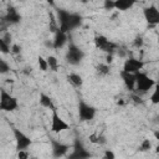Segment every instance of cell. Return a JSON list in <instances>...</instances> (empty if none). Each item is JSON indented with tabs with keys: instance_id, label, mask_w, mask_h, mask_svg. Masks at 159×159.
Listing matches in <instances>:
<instances>
[{
	"instance_id": "obj_1",
	"label": "cell",
	"mask_w": 159,
	"mask_h": 159,
	"mask_svg": "<svg viewBox=\"0 0 159 159\" xmlns=\"http://www.w3.org/2000/svg\"><path fill=\"white\" fill-rule=\"evenodd\" d=\"M154 86H155L154 80H152L150 77H148L145 73H143L140 71L135 73V89L139 93H147Z\"/></svg>"
},
{
	"instance_id": "obj_2",
	"label": "cell",
	"mask_w": 159,
	"mask_h": 159,
	"mask_svg": "<svg viewBox=\"0 0 159 159\" xmlns=\"http://www.w3.org/2000/svg\"><path fill=\"white\" fill-rule=\"evenodd\" d=\"M0 108L6 112H12L17 108V101L15 97L10 96L6 91L1 89L0 92Z\"/></svg>"
},
{
	"instance_id": "obj_3",
	"label": "cell",
	"mask_w": 159,
	"mask_h": 159,
	"mask_svg": "<svg viewBox=\"0 0 159 159\" xmlns=\"http://www.w3.org/2000/svg\"><path fill=\"white\" fill-rule=\"evenodd\" d=\"M70 125L58 116L56 108L52 109V119H51V132L53 133H61L66 129H68Z\"/></svg>"
},
{
	"instance_id": "obj_4",
	"label": "cell",
	"mask_w": 159,
	"mask_h": 159,
	"mask_svg": "<svg viewBox=\"0 0 159 159\" xmlns=\"http://www.w3.org/2000/svg\"><path fill=\"white\" fill-rule=\"evenodd\" d=\"M84 57V53L82 50H80L77 46L75 45H70L68 47V51H67V55H66V58H67V62L71 63V65H78Z\"/></svg>"
},
{
	"instance_id": "obj_5",
	"label": "cell",
	"mask_w": 159,
	"mask_h": 159,
	"mask_svg": "<svg viewBox=\"0 0 159 159\" xmlns=\"http://www.w3.org/2000/svg\"><path fill=\"white\" fill-rule=\"evenodd\" d=\"M78 116H80V118L82 120H91L96 116V109L92 106H89V104L84 103L83 101H81L80 106H78Z\"/></svg>"
},
{
	"instance_id": "obj_6",
	"label": "cell",
	"mask_w": 159,
	"mask_h": 159,
	"mask_svg": "<svg viewBox=\"0 0 159 159\" xmlns=\"http://www.w3.org/2000/svg\"><path fill=\"white\" fill-rule=\"evenodd\" d=\"M144 19L149 25H158L159 24V10L155 5H150L144 9L143 11Z\"/></svg>"
},
{
	"instance_id": "obj_7",
	"label": "cell",
	"mask_w": 159,
	"mask_h": 159,
	"mask_svg": "<svg viewBox=\"0 0 159 159\" xmlns=\"http://www.w3.org/2000/svg\"><path fill=\"white\" fill-rule=\"evenodd\" d=\"M14 135H15V139H16V148H17V150L26 149L31 144V139L26 134H24L20 129L14 128Z\"/></svg>"
},
{
	"instance_id": "obj_8",
	"label": "cell",
	"mask_w": 159,
	"mask_h": 159,
	"mask_svg": "<svg viewBox=\"0 0 159 159\" xmlns=\"http://www.w3.org/2000/svg\"><path fill=\"white\" fill-rule=\"evenodd\" d=\"M143 66H144V63L140 60H137V58L132 57V58L125 60L124 66H123V71L130 72V73H137L143 68Z\"/></svg>"
},
{
	"instance_id": "obj_9",
	"label": "cell",
	"mask_w": 159,
	"mask_h": 159,
	"mask_svg": "<svg viewBox=\"0 0 159 159\" xmlns=\"http://www.w3.org/2000/svg\"><path fill=\"white\" fill-rule=\"evenodd\" d=\"M60 19V30L63 32H68L71 30V12L65 10H58Z\"/></svg>"
},
{
	"instance_id": "obj_10",
	"label": "cell",
	"mask_w": 159,
	"mask_h": 159,
	"mask_svg": "<svg viewBox=\"0 0 159 159\" xmlns=\"http://www.w3.org/2000/svg\"><path fill=\"white\" fill-rule=\"evenodd\" d=\"M94 43H96V47L97 48H101L106 52H111L114 50L116 45L113 42H111L109 40H107V37L102 36V35H98L94 37Z\"/></svg>"
},
{
	"instance_id": "obj_11",
	"label": "cell",
	"mask_w": 159,
	"mask_h": 159,
	"mask_svg": "<svg viewBox=\"0 0 159 159\" xmlns=\"http://www.w3.org/2000/svg\"><path fill=\"white\" fill-rule=\"evenodd\" d=\"M120 76L123 78V82L125 84V87L130 91H134L135 89V73H130V72H125V71H122L120 72Z\"/></svg>"
},
{
	"instance_id": "obj_12",
	"label": "cell",
	"mask_w": 159,
	"mask_h": 159,
	"mask_svg": "<svg viewBox=\"0 0 159 159\" xmlns=\"http://www.w3.org/2000/svg\"><path fill=\"white\" fill-rule=\"evenodd\" d=\"M66 40H67L66 32H63L61 30H57L56 35H55V40H53V48H56V50L61 48L66 43Z\"/></svg>"
},
{
	"instance_id": "obj_13",
	"label": "cell",
	"mask_w": 159,
	"mask_h": 159,
	"mask_svg": "<svg viewBox=\"0 0 159 159\" xmlns=\"http://www.w3.org/2000/svg\"><path fill=\"white\" fill-rule=\"evenodd\" d=\"M135 2L137 0H114V9L119 11H125L130 9Z\"/></svg>"
},
{
	"instance_id": "obj_14",
	"label": "cell",
	"mask_w": 159,
	"mask_h": 159,
	"mask_svg": "<svg viewBox=\"0 0 159 159\" xmlns=\"http://www.w3.org/2000/svg\"><path fill=\"white\" fill-rule=\"evenodd\" d=\"M40 104H41L42 107L55 109L53 103H52V99L50 98V96H47V94H45V93H40Z\"/></svg>"
},
{
	"instance_id": "obj_15",
	"label": "cell",
	"mask_w": 159,
	"mask_h": 159,
	"mask_svg": "<svg viewBox=\"0 0 159 159\" xmlns=\"http://www.w3.org/2000/svg\"><path fill=\"white\" fill-rule=\"evenodd\" d=\"M20 19H21V16H20L14 9H10V11L7 12V15H6V17H5V20L9 21L10 24H16V22L20 21Z\"/></svg>"
},
{
	"instance_id": "obj_16",
	"label": "cell",
	"mask_w": 159,
	"mask_h": 159,
	"mask_svg": "<svg viewBox=\"0 0 159 159\" xmlns=\"http://www.w3.org/2000/svg\"><path fill=\"white\" fill-rule=\"evenodd\" d=\"M68 80H70V82L73 84V86H76V87H80L81 84H82V77L80 76V75H77V73H70L68 75Z\"/></svg>"
},
{
	"instance_id": "obj_17",
	"label": "cell",
	"mask_w": 159,
	"mask_h": 159,
	"mask_svg": "<svg viewBox=\"0 0 159 159\" xmlns=\"http://www.w3.org/2000/svg\"><path fill=\"white\" fill-rule=\"evenodd\" d=\"M67 145H63L61 143H57V142H53V150H55V155L58 157V155H62L66 150H67Z\"/></svg>"
},
{
	"instance_id": "obj_18",
	"label": "cell",
	"mask_w": 159,
	"mask_h": 159,
	"mask_svg": "<svg viewBox=\"0 0 159 159\" xmlns=\"http://www.w3.org/2000/svg\"><path fill=\"white\" fill-rule=\"evenodd\" d=\"M82 22V17L78 14H71V30L76 29L77 26H80Z\"/></svg>"
},
{
	"instance_id": "obj_19",
	"label": "cell",
	"mask_w": 159,
	"mask_h": 159,
	"mask_svg": "<svg viewBox=\"0 0 159 159\" xmlns=\"http://www.w3.org/2000/svg\"><path fill=\"white\" fill-rule=\"evenodd\" d=\"M150 102L153 104H159V83H155L154 91L150 94Z\"/></svg>"
},
{
	"instance_id": "obj_20",
	"label": "cell",
	"mask_w": 159,
	"mask_h": 159,
	"mask_svg": "<svg viewBox=\"0 0 159 159\" xmlns=\"http://www.w3.org/2000/svg\"><path fill=\"white\" fill-rule=\"evenodd\" d=\"M47 63H48V67L51 71H57L58 68V62H57V58L55 56H48L47 58Z\"/></svg>"
},
{
	"instance_id": "obj_21",
	"label": "cell",
	"mask_w": 159,
	"mask_h": 159,
	"mask_svg": "<svg viewBox=\"0 0 159 159\" xmlns=\"http://www.w3.org/2000/svg\"><path fill=\"white\" fill-rule=\"evenodd\" d=\"M97 71L101 75H107V73H109V65L108 63H99L97 66Z\"/></svg>"
},
{
	"instance_id": "obj_22",
	"label": "cell",
	"mask_w": 159,
	"mask_h": 159,
	"mask_svg": "<svg viewBox=\"0 0 159 159\" xmlns=\"http://www.w3.org/2000/svg\"><path fill=\"white\" fill-rule=\"evenodd\" d=\"M0 50L2 53H9L10 52V46L6 43L5 39H0Z\"/></svg>"
},
{
	"instance_id": "obj_23",
	"label": "cell",
	"mask_w": 159,
	"mask_h": 159,
	"mask_svg": "<svg viewBox=\"0 0 159 159\" xmlns=\"http://www.w3.org/2000/svg\"><path fill=\"white\" fill-rule=\"evenodd\" d=\"M37 62H39V66H40V68H41L42 71H47V68H48V63H47V60H45L43 57L39 56V58H37Z\"/></svg>"
},
{
	"instance_id": "obj_24",
	"label": "cell",
	"mask_w": 159,
	"mask_h": 159,
	"mask_svg": "<svg viewBox=\"0 0 159 159\" xmlns=\"http://www.w3.org/2000/svg\"><path fill=\"white\" fill-rule=\"evenodd\" d=\"M150 148H152V143H150V140H149V139H144V140L142 142L140 147H139V150H142V152H147V150H149Z\"/></svg>"
},
{
	"instance_id": "obj_25",
	"label": "cell",
	"mask_w": 159,
	"mask_h": 159,
	"mask_svg": "<svg viewBox=\"0 0 159 159\" xmlns=\"http://www.w3.org/2000/svg\"><path fill=\"white\" fill-rule=\"evenodd\" d=\"M72 157L73 158H86V157H88V153H86L82 148H80V149H76V153Z\"/></svg>"
},
{
	"instance_id": "obj_26",
	"label": "cell",
	"mask_w": 159,
	"mask_h": 159,
	"mask_svg": "<svg viewBox=\"0 0 159 159\" xmlns=\"http://www.w3.org/2000/svg\"><path fill=\"white\" fill-rule=\"evenodd\" d=\"M9 71V66L6 65V62L4 60H0V72L1 73H5Z\"/></svg>"
},
{
	"instance_id": "obj_27",
	"label": "cell",
	"mask_w": 159,
	"mask_h": 159,
	"mask_svg": "<svg viewBox=\"0 0 159 159\" xmlns=\"http://www.w3.org/2000/svg\"><path fill=\"white\" fill-rule=\"evenodd\" d=\"M104 7L106 9H114V0H104Z\"/></svg>"
},
{
	"instance_id": "obj_28",
	"label": "cell",
	"mask_w": 159,
	"mask_h": 159,
	"mask_svg": "<svg viewBox=\"0 0 159 159\" xmlns=\"http://www.w3.org/2000/svg\"><path fill=\"white\" fill-rule=\"evenodd\" d=\"M29 157H30V155H29V153H26V152H25V149L19 150L17 158H20V159H26V158H29Z\"/></svg>"
},
{
	"instance_id": "obj_29",
	"label": "cell",
	"mask_w": 159,
	"mask_h": 159,
	"mask_svg": "<svg viewBox=\"0 0 159 159\" xmlns=\"http://www.w3.org/2000/svg\"><path fill=\"white\" fill-rule=\"evenodd\" d=\"M142 45H143V39H142L140 36L135 37V40H134V46H135V47H140Z\"/></svg>"
},
{
	"instance_id": "obj_30",
	"label": "cell",
	"mask_w": 159,
	"mask_h": 159,
	"mask_svg": "<svg viewBox=\"0 0 159 159\" xmlns=\"http://www.w3.org/2000/svg\"><path fill=\"white\" fill-rule=\"evenodd\" d=\"M20 51H21V47H20L19 45H12V46H11V52H12V53L17 55V53H20Z\"/></svg>"
},
{
	"instance_id": "obj_31",
	"label": "cell",
	"mask_w": 159,
	"mask_h": 159,
	"mask_svg": "<svg viewBox=\"0 0 159 159\" xmlns=\"http://www.w3.org/2000/svg\"><path fill=\"white\" fill-rule=\"evenodd\" d=\"M89 140H91L92 143H97V142H99V138H98L96 134H92V135H89Z\"/></svg>"
},
{
	"instance_id": "obj_32",
	"label": "cell",
	"mask_w": 159,
	"mask_h": 159,
	"mask_svg": "<svg viewBox=\"0 0 159 159\" xmlns=\"http://www.w3.org/2000/svg\"><path fill=\"white\" fill-rule=\"evenodd\" d=\"M112 62H113V56L109 53V55H107V56H106V63H108V65H109V63H112Z\"/></svg>"
},
{
	"instance_id": "obj_33",
	"label": "cell",
	"mask_w": 159,
	"mask_h": 159,
	"mask_svg": "<svg viewBox=\"0 0 159 159\" xmlns=\"http://www.w3.org/2000/svg\"><path fill=\"white\" fill-rule=\"evenodd\" d=\"M104 157H106V158H111V159H113V158H114V154H113L111 150H106Z\"/></svg>"
},
{
	"instance_id": "obj_34",
	"label": "cell",
	"mask_w": 159,
	"mask_h": 159,
	"mask_svg": "<svg viewBox=\"0 0 159 159\" xmlns=\"http://www.w3.org/2000/svg\"><path fill=\"white\" fill-rule=\"evenodd\" d=\"M133 99H134L137 103H142V99H140L138 96H133Z\"/></svg>"
},
{
	"instance_id": "obj_35",
	"label": "cell",
	"mask_w": 159,
	"mask_h": 159,
	"mask_svg": "<svg viewBox=\"0 0 159 159\" xmlns=\"http://www.w3.org/2000/svg\"><path fill=\"white\" fill-rule=\"evenodd\" d=\"M153 134H154L155 139H158V140H159V130H154V132H153Z\"/></svg>"
},
{
	"instance_id": "obj_36",
	"label": "cell",
	"mask_w": 159,
	"mask_h": 159,
	"mask_svg": "<svg viewBox=\"0 0 159 159\" xmlns=\"http://www.w3.org/2000/svg\"><path fill=\"white\" fill-rule=\"evenodd\" d=\"M47 2H48L50 5H53V4H55V2H53V0H47Z\"/></svg>"
},
{
	"instance_id": "obj_37",
	"label": "cell",
	"mask_w": 159,
	"mask_h": 159,
	"mask_svg": "<svg viewBox=\"0 0 159 159\" xmlns=\"http://www.w3.org/2000/svg\"><path fill=\"white\" fill-rule=\"evenodd\" d=\"M158 45H159V36H158Z\"/></svg>"
}]
</instances>
